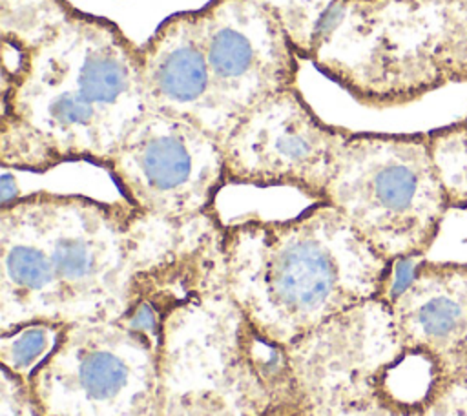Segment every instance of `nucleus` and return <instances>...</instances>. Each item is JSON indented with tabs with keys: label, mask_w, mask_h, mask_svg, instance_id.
<instances>
[{
	"label": "nucleus",
	"mask_w": 467,
	"mask_h": 416,
	"mask_svg": "<svg viewBox=\"0 0 467 416\" xmlns=\"http://www.w3.org/2000/svg\"><path fill=\"white\" fill-rule=\"evenodd\" d=\"M223 252L230 294L283 347L361 301L385 299L394 265L328 203L224 224Z\"/></svg>",
	"instance_id": "3"
},
{
	"label": "nucleus",
	"mask_w": 467,
	"mask_h": 416,
	"mask_svg": "<svg viewBox=\"0 0 467 416\" xmlns=\"http://www.w3.org/2000/svg\"><path fill=\"white\" fill-rule=\"evenodd\" d=\"M347 131L327 124L297 88L274 93L243 113L221 140L226 182L294 188L321 203L334 153Z\"/></svg>",
	"instance_id": "9"
},
{
	"label": "nucleus",
	"mask_w": 467,
	"mask_h": 416,
	"mask_svg": "<svg viewBox=\"0 0 467 416\" xmlns=\"http://www.w3.org/2000/svg\"><path fill=\"white\" fill-rule=\"evenodd\" d=\"M327 407L330 416H421L416 411L405 409L401 405H396L378 392L365 396V398H356L334 405H323Z\"/></svg>",
	"instance_id": "17"
},
{
	"label": "nucleus",
	"mask_w": 467,
	"mask_h": 416,
	"mask_svg": "<svg viewBox=\"0 0 467 416\" xmlns=\"http://www.w3.org/2000/svg\"><path fill=\"white\" fill-rule=\"evenodd\" d=\"M67 325L27 323L0 334V367L29 381L33 370L53 352Z\"/></svg>",
	"instance_id": "15"
},
{
	"label": "nucleus",
	"mask_w": 467,
	"mask_h": 416,
	"mask_svg": "<svg viewBox=\"0 0 467 416\" xmlns=\"http://www.w3.org/2000/svg\"><path fill=\"white\" fill-rule=\"evenodd\" d=\"M337 208L383 259H423L452 210L440 181L429 131H347L323 201Z\"/></svg>",
	"instance_id": "6"
},
{
	"label": "nucleus",
	"mask_w": 467,
	"mask_h": 416,
	"mask_svg": "<svg viewBox=\"0 0 467 416\" xmlns=\"http://www.w3.org/2000/svg\"><path fill=\"white\" fill-rule=\"evenodd\" d=\"M294 416H330V414L323 405H310V407H303Z\"/></svg>",
	"instance_id": "18"
},
{
	"label": "nucleus",
	"mask_w": 467,
	"mask_h": 416,
	"mask_svg": "<svg viewBox=\"0 0 467 416\" xmlns=\"http://www.w3.org/2000/svg\"><path fill=\"white\" fill-rule=\"evenodd\" d=\"M29 387L44 416H161L157 347L120 321L67 325Z\"/></svg>",
	"instance_id": "7"
},
{
	"label": "nucleus",
	"mask_w": 467,
	"mask_h": 416,
	"mask_svg": "<svg viewBox=\"0 0 467 416\" xmlns=\"http://www.w3.org/2000/svg\"><path fill=\"white\" fill-rule=\"evenodd\" d=\"M389 303L403 348L421 354L434 374L425 416H467V261L418 259Z\"/></svg>",
	"instance_id": "12"
},
{
	"label": "nucleus",
	"mask_w": 467,
	"mask_h": 416,
	"mask_svg": "<svg viewBox=\"0 0 467 416\" xmlns=\"http://www.w3.org/2000/svg\"><path fill=\"white\" fill-rule=\"evenodd\" d=\"M431 153L452 210L467 212V113L429 131Z\"/></svg>",
	"instance_id": "14"
},
{
	"label": "nucleus",
	"mask_w": 467,
	"mask_h": 416,
	"mask_svg": "<svg viewBox=\"0 0 467 416\" xmlns=\"http://www.w3.org/2000/svg\"><path fill=\"white\" fill-rule=\"evenodd\" d=\"M308 62L376 109L467 84V0H330Z\"/></svg>",
	"instance_id": "5"
},
{
	"label": "nucleus",
	"mask_w": 467,
	"mask_h": 416,
	"mask_svg": "<svg viewBox=\"0 0 467 416\" xmlns=\"http://www.w3.org/2000/svg\"><path fill=\"white\" fill-rule=\"evenodd\" d=\"M0 162L46 173L86 161L108 170L148 111L139 44L66 0H2Z\"/></svg>",
	"instance_id": "1"
},
{
	"label": "nucleus",
	"mask_w": 467,
	"mask_h": 416,
	"mask_svg": "<svg viewBox=\"0 0 467 416\" xmlns=\"http://www.w3.org/2000/svg\"><path fill=\"white\" fill-rule=\"evenodd\" d=\"M301 409L376 392L403 343L387 299L361 301L286 345Z\"/></svg>",
	"instance_id": "11"
},
{
	"label": "nucleus",
	"mask_w": 467,
	"mask_h": 416,
	"mask_svg": "<svg viewBox=\"0 0 467 416\" xmlns=\"http://www.w3.org/2000/svg\"><path fill=\"white\" fill-rule=\"evenodd\" d=\"M197 16L215 104L228 131L266 97L297 88L301 57L268 9L254 0H210Z\"/></svg>",
	"instance_id": "10"
},
{
	"label": "nucleus",
	"mask_w": 467,
	"mask_h": 416,
	"mask_svg": "<svg viewBox=\"0 0 467 416\" xmlns=\"http://www.w3.org/2000/svg\"><path fill=\"white\" fill-rule=\"evenodd\" d=\"M106 172L128 204L168 221L215 212L228 184L221 140L188 119L153 109L133 124Z\"/></svg>",
	"instance_id": "8"
},
{
	"label": "nucleus",
	"mask_w": 467,
	"mask_h": 416,
	"mask_svg": "<svg viewBox=\"0 0 467 416\" xmlns=\"http://www.w3.org/2000/svg\"><path fill=\"white\" fill-rule=\"evenodd\" d=\"M139 58L148 109L188 119L219 140L226 137L197 11L173 13L162 20L139 44Z\"/></svg>",
	"instance_id": "13"
},
{
	"label": "nucleus",
	"mask_w": 467,
	"mask_h": 416,
	"mask_svg": "<svg viewBox=\"0 0 467 416\" xmlns=\"http://www.w3.org/2000/svg\"><path fill=\"white\" fill-rule=\"evenodd\" d=\"M161 416H294L301 396L286 347L270 341L228 290L226 268L162 316Z\"/></svg>",
	"instance_id": "4"
},
{
	"label": "nucleus",
	"mask_w": 467,
	"mask_h": 416,
	"mask_svg": "<svg viewBox=\"0 0 467 416\" xmlns=\"http://www.w3.org/2000/svg\"><path fill=\"white\" fill-rule=\"evenodd\" d=\"M0 416H44L29 381L0 367Z\"/></svg>",
	"instance_id": "16"
},
{
	"label": "nucleus",
	"mask_w": 467,
	"mask_h": 416,
	"mask_svg": "<svg viewBox=\"0 0 467 416\" xmlns=\"http://www.w3.org/2000/svg\"><path fill=\"white\" fill-rule=\"evenodd\" d=\"M146 215L124 199L33 192L0 204V334L27 323L119 321Z\"/></svg>",
	"instance_id": "2"
}]
</instances>
